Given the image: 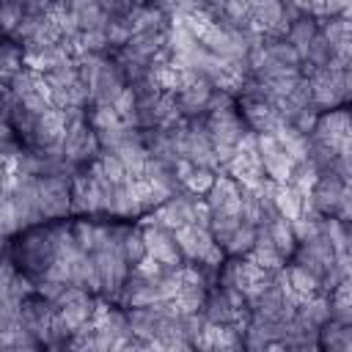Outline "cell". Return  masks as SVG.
<instances>
[{"label":"cell","mask_w":352,"mask_h":352,"mask_svg":"<svg viewBox=\"0 0 352 352\" xmlns=\"http://www.w3.org/2000/svg\"><path fill=\"white\" fill-rule=\"evenodd\" d=\"M22 231L25 234L14 250V267L28 278V283L38 286L52 278L60 250H63V242H66V234H69V226L44 220V223L28 226Z\"/></svg>","instance_id":"obj_1"},{"label":"cell","mask_w":352,"mask_h":352,"mask_svg":"<svg viewBox=\"0 0 352 352\" xmlns=\"http://www.w3.org/2000/svg\"><path fill=\"white\" fill-rule=\"evenodd\" d=\"M308 80V94H311V104L322 107V110H333V107H344L346 94H349V74L344 63H327V66H316L302 72Z\"/></svg>","instance_id":"obj_2"},{"label":"cell","mask_w":352,"mask_h":352,"mask_svg":"<svg viewBox=\"0 0 352 352\" xmlns=\"http://www.w3.org/2000/svg\"><path fill=\"white\" fill-rule=\"evenodd\" d=\"M140 231H143V239H146L148 261L162 264V267H173V270H179V267L187 264L184 261V253H182V248L176 242V234L170 228H165L162 223H157L151 217L148 223L140 226Z\"/></svg>","instance_id":"obj_3"}]
</instances>
